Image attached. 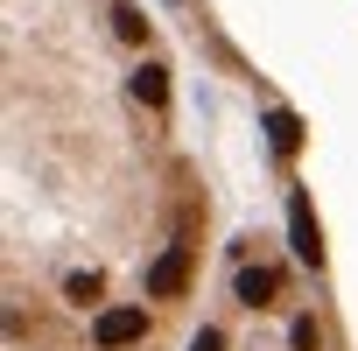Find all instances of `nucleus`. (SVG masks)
<instances>
[{"mask_svg":"<svg viewBox=\"0 0 358 351\" xmlns=\"http://www.w3.org/2000/svg\"><path fill=\"white\" fill-rule=\"evenodd\" d=\"M183 281H190V253H183V246H176V253H162V260L148 267V295H176Z\"/></svg>","mask_w":358,"mask_h":351,"instance_id":"f03ea898","label":"nucleus"},{"mask_svg":"<svg viewBox=\"0 0 358 351\" xmlns=\"http://www.w3.org/2000/svg\"><path fill=\"white\" fill-rule=\"evenodd\" d=\"M120 36H127V43H141V36H148V22H141L134 8H120Z\"/></svg>","mask_w":358,"mask_h":351,"instance_id":"6e6552de","label":"nucleus"},{"mask_svg":"<svg viewBox=\"0 0 358 351\" xmlns=\"http://www.w3.org/2000/svg\"><path fill=\"white\" fill-rule=\"evenodd\" d=\"M141 330H148V309H106V316H99V344H106V351L134 344Z\"/></svg>","mask_w":358,"mask_h":351,"instance_id":"f257e3e1","label":"nucleus"},{"mask_svg":"<svg viewBox=\"0 0 358 351\" xmlns=\"http://www.w3.org/2000/svg\"><path fill=\"white\" fill-rule=\"evenodd\" d=\"M134 92H141L148 106H162V99H169V85H162V71H155V64H148V71H134Z\"/></svg>","mask_w":358,"mask_h":351,"instance_id":"39448f33","label":"nucleus"},{"mask_svg":"<svg viewBox=\"0 0 358 351\" xmlns=\"http://www.w3.org/2000/svg\"><path fill=\"white\" fill-rule=\"evenodd\" d=\"M267 295H274V274H267V267H246V274H239V302H246V309H260Z\"/></svg>","mask_w":358,"mask_h":351,"instance_id":"20e7f679","label":"nucleus"},{"mask_svg":"<svg viewBox=\"0 0 358 351\" xmlns=\"http://www.w3.org/2000/svg\"><path fill=\"white\" fill-rule=\"evenodd\" d=\"M190 351H225V337H218V330H204V337H197Z\"/></svg>","mask_w":358,"mask_h":351,"instance_id":"1a4fd4ad","label":"nucleus"},{"mask_svg":"<svg viewBox=\"0 0 358 351\" xmlns=\"http://www.w3.org/2000/svg\"><path fill=\"white\" fill-rule=\"evenodd\" d=\"M288 218H295V253H302V260L316 267V253H323V246H316V225H309V204L295 197V204H288Z\"/></svg>","mask_w":358,"mask_h":351,"instance_id":"7ed1b4c3","label":"nucleus"},{"mask_svg":"<svg viewBox=\"0 0 358 351\" xmlns=\"http://www.w3.org/2000/svg\"><path fill=\"white\" fill-rule=\"evenodd\" d=\"M267 127H274V148H295V141H302V127H295V113H274Z\"/></svg>","mask_w":358,"mask_h":351,"instance_id":"423d86ee","label":"nucleus"},{"mask_svg":"<svg viewBox=\"0 0 358 351\" xmlns=\"http://www.w3.org/2000/svg\"><path fill=\"white\" fill-rule=\"evenodd\" d=\"M64 295H71V302H99V274H71Z\"/></svg>","mask_w":358,"mask_h":351,"instance_id":"0eeeda50","label":"nucleus"}]
</instances>
